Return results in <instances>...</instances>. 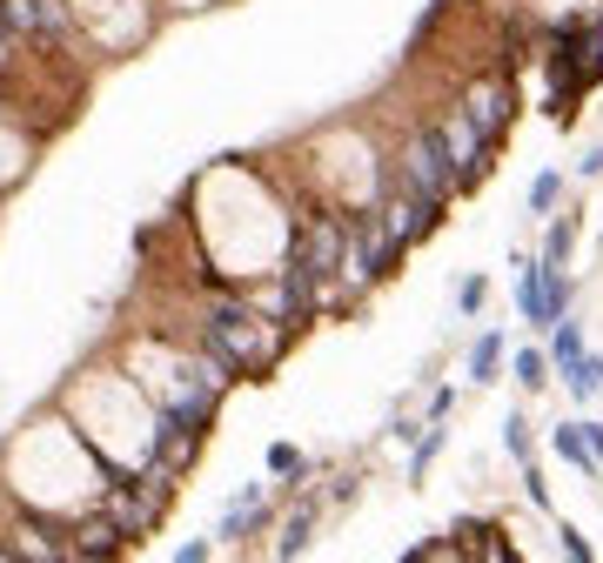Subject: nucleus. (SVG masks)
<instances>
[{"instance_id":"obj_1","label":"nucleus","mask_w":603,"mask_h":563,"mask_svg":"<svg viewBox=\"0 0 603 563\" xmlns=\"http://www.w3.org/2000/svg\"><path fill=\"white\" fill-rule=\"evenodd\" d=\"M202 356L222 369V376H241V369H269L276 356H282V329H276V322H262V315H255L248 302H215L208 315H202Z\"/></svg>"},{"instance_id":"obj_2","label":"nucleus","mask_w":603,"mask_h":563,"mask_svg":"<svg viewBox=\"0 0 603 563\" xmlns=\"http://www.w3.org/2000/svg\"><path fill=\"white\" fill-rule=\"evenodd\" d=\"M396 169H402V195L409 202H422V208H437L443 215V202H450V188H456V175H450V154H443V141H437V128H422L409 148H402V161H396Z\"/></svg>"},{"instance_id":"obj_3","label":"nucleus","mask_w":603,"mask_h":563,"mask_svg":"<svg viewBox=\"0 0 603 563\" xmlns=\"http://www.w3.org/2000/svg\"><path fill=\"white\" fill-rule=\"evenodd\" d=\"M289 262L309 269V275L322 282V295H329V282L342 275V262H349V215H309Z\"/></svg>"},{"instance_id":"obj_4","label":"nucleus","mask_w":603,"mask_h":563,"mask_svg":"<svg viewBox=\"0 0 603 563\" xmlns=\"http://www.w3.org/2000/svg\"><path fill=\"white\" fill-rule=\"evenodd\" d=\"M389 262H396V241H389L383 215L376 208L369 215H349V262H342V275H349V282H376Z\"/></svg>"},{"instance_id":"obj_5","label":"nucleus","mask_w":603,"mask_h":563,"mask_svg":"<svg viewBox=\"0 0 603 563\" xmlns=\"http://www.w3.org/2000/svg\"><path fill=\"white\" fill-rule=\"evenodd\" d=\"M121 530L101 517V510H88V517H74V523H61V563H121Z\"/></svg>"},{"instance_id":"obj_6","label":"nucleus","mask_w":603,"mask_h":563,"mask_svg":"<svg viewBox=\"0 0 603 563\" xmlns=\"http://www.w3.org/2000/svg\"><path fill=\"white\" fill-rule=\"evenodd\" d=\"M509 108H516V95H509V80H503V74H483L476 88L463 95V108H456V115H463V121H470V128H476V134H483L489 148H496V134L509 128Z\"/></svg>"},{"instance_id":"obj_7","label":"nucleus","mask_w":603,"mask_h":563,"mask_svg":"<svg viewBox=\"0 0 603 563\" xmlns=\"http://www.w3.org/2000/svg\"><path fill=\"white\" fill-rule=\"evenodd\" d=\"M437 141H443V154H450V175H456V182H476V175L489 169V141H483L456 108L437 121Z\"/></svg>"},{"instance_id":"obj_8","label":"nucleus","mask_w":603,"mask_h":563,"mask_svg":"<svg viewBox=\"0 0 603 563\" xmlns=\"http://www.w3.org/2000/svg\"><path fill=\"white\" fill-rule=\"evenodd\" d=\"M376 215H383V228H389V241H396V249H402V241H416V235H422L429 221H437V208H422V202H409L402 188H396V195H389V202H383Z\"/></svg>"},{"instance_id":"obj_9","label":"nucleus","mask_w":603,"mask_h":563,"mask_svg":"<svg viewBox=\"0 0 603 563\" xmlns=\"http://www.w3.org/2000/svg\"><path fill=\"white\" fill-rule=\"evenodd\" d=\"M516 302H524V315L537 322V329H550V315H543V262L516 269Z\"/></svg>"},{"instance_id":"obj_10","label":"nucleus","mask_w":603,"mask_h":563,"mask_svg":"<svg viewBox=\"0 0 603 563\" xmlns=\"http://www.w3.org/2000/svg\"><path fill=\"white\" fill-rule=\"evenodd\" d=\"M550 349H557V369L583 362V336H577V322H570V315H563V322H550Z\"/></svg>"},{"instance_id":"obj_11","label":"nucleus","mask_w":603,"mask_h":563,"mask_svg":"<svg viewBox=\"0 0 603 563\" xmlns=\"http://www.w3.org/2000/svg\"><path fill=\"white\" fill-rule=\"evenodd\" d=\"M309 530H315V510H295L289 523H282V543H276V556L289 563V556H302V543H309Z\"/></svg>"},{"instance_id":"obj_12","label":"nucleus","mask_w":603,"mask_h":563,"mask_svg":"<svg viewBox=\"0 0 603 563\" xmlns=\"http://www.w3.org/2000/svg\"><path fill=\"white\" fill-rule=\"evenodd\" d=\"M563 376H570V396H596V389H603V356H583V362H570Z\"/></svg>"},{"instance_id":"obj_13","label":"nucleus","mask_w":603,"mask_h":563,"mask_svg":"<svg viewBox=\"0 0 603 563\" xmlns=\"http://www.w3.org/2000/svg\"><path fill=\"white\" fill-rule=\"evenodd\" d=\"M255 517H262V490H248V497H241V504H235V510L222 517V537H241V530H248Z\"/></svg>"},{"instance_id":"obj_14","label":"nucleus","mask_w":603,"mask_h":563,"mask_svg":"<svg viewBox=\"0 0 603 563\" xmlns=\"http://www.w3.org/2000/svg\"><path fill=\"white\" fill-rule=\"evenodd\" d=\"M496 356H503V336H483V343L470 349V376L489 382V376H496Z\"/></svg>"},{"instance_id":"obj_15","label":"nucleus","mask_w":603,"mask_h":563,"mask_svg":"<svg viewBox=\"0 0 603 563\" xmlns=\"http://www.w3.org/2000/svg\"><path fill=\"white\" fill-rule=\"evenodd\" d=\"M557 456H563V463H577V469H596V463H590V450H583V430H577V423H563V430H557Z\"/></svg>"},{"instance_id":"obj_16","label":"nucleus","mask_w":603,"mask_h":563,"mask_svg":"<svg viewBox=\"0 0 603 563\" xmlns=\"http://www.w3.org/2000/svg\"><path fill=\"white\" fill-rule=\"evenodd\" d=\"M570 241H577V228H570V221H557V228H550V249H543V269H563Z\"/></svg>"},{"instance_id":"obj_17","label":"nucleus","mask_w":603,"mask_h":563,"mask_svg":"<svg viewBox=\"0 0 603 563\" xmlns=\"http://www.w3.org/2000/svg\"><path fill=\"white\" fill-rule=\"evenodd\" d=\"M503 436H509V456L530 469V430H524V416H509V423H503Z\"/></svg>"},{"instance_id":"obj_18","label":"nucleus","mask_w":603,"mask_h":563,"mask_svg":"<svg viewBox=\"0 0 603 563\" xmlns=\"http://www.w3.org/2000/svg\"><path fill=\"white\" fill-rule=\"evenodd\" d=\"M516 376H524L530 389H543V376H550V362H543L537 349H524V356H516Z\"/></svg>"},{"instance_id":"obj_19","label":"nucleus","mask_w":603,"mask_h":563,"mask_svg":"<svg viewBox=\"0 0 603 563\" xmlns=\"http://www.w3.org/2000/svg\"><path fill=\"white\" fill-rule=\"evenodd\" d=\"M557 195H563V182H557V175H537V188H530V208H557Z\"/></svg>"},{"instance_id":"obj_20","label":"nucleus","mask_w":603,"mask_h":563,"mask_svg":"<svg viewBox=\"0 0 603 563\" xmlns=\"http://www.w3.org/2000/svg\"><path fill=\"white\" fill-rule=\"evenodd\" d=\"M269 469H276V476H295V469H302V456H295L289 443H276V450H269Z\"/></svg>"},{"instance_id":"obj_21","label":"nucleus","mask_w":603,"mask_h":563,"mask_svg":"<svg viewBox=\"0 0 603 563\" xmlns=\"http://www.w3.org/2000/svg\"><path fill=\"white\" fill-rule=\"evenodd\" d=\"M437 450H443V430H429V436H422V443H416V476H422V469H429V456H437Z\"/></svg>"},{"instance_id":"obj_22","label":"nucleus","mask_w":603,"mask_h":563,"mask_svg":"<svg viewBox=\"0 0 603 563\" xmlns=\"http://www.w3.org/2000/svg\"><path fill=\"white\" fill-rule=\"evenodd\" d=\"M175 563H208V543H189V550H182Z\"/></svg>"},{"instance_id":"obj_23","label":"nucleus","mask_w":603,"mask_h":563,"mask_svg":"<svg viewBox=\"0 0 603 563\" xmlns=\"http://www.w3.org/2000/svg\"><path fill=\"white\" fill-rule=\"evenodd\" d=\"M590 28H596V34H603V14H596V21H590Z\"/></svg>"}]
</instances>
